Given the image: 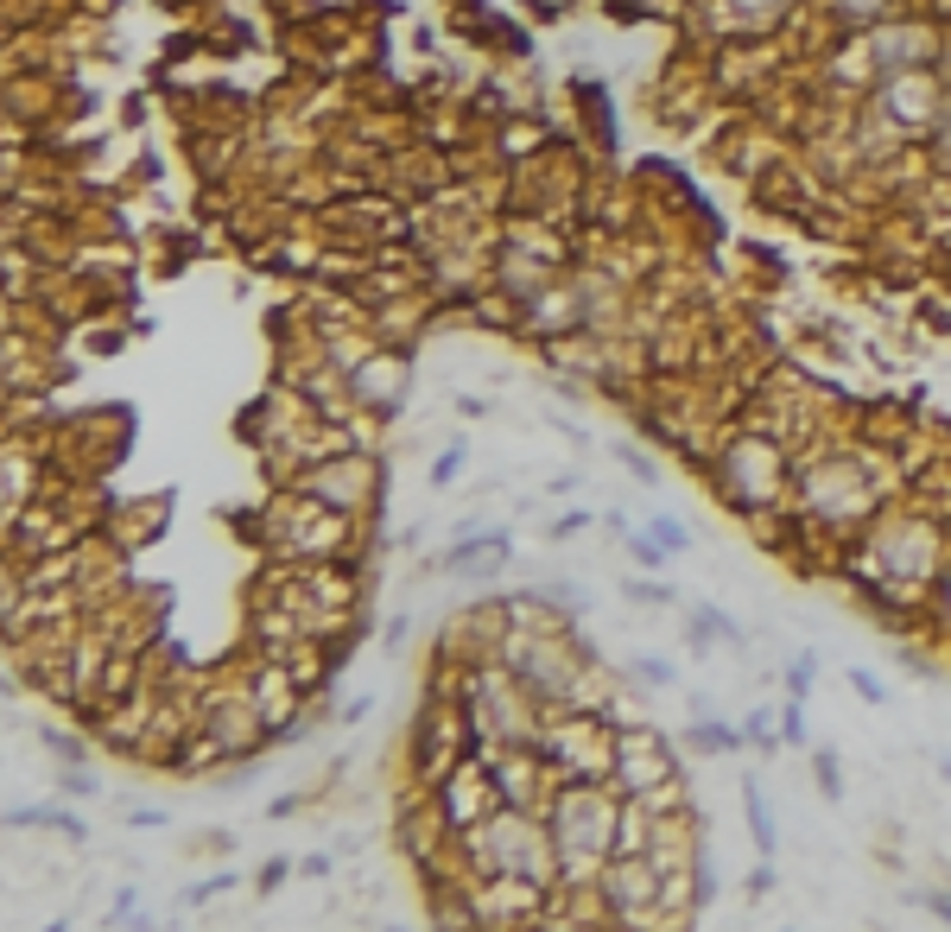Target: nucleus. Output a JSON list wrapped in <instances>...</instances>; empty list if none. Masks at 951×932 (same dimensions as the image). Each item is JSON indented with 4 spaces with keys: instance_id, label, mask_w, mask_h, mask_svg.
<instances>
[{
    "instance_id": "35",
    "label": "nucleus",
    "mask_w": 951,
    "mask_h": 932,
    "mask_svg": "<svg viewBox=\"0 0 951 932\" xmlns=\"http://www.w3.org/2000/svg\"><path fill=\"white\" fill-rule=\"evenodd\" d=\"M127 824H140V831H159V824H172L165 812H127Z\"/></svg>"
},
{
    "instance_id": "26",
    "label": "nucleus",
    "mask_w": 951,
    "mask_h": 932,
    "mask_svg": "<svg viewBox=\"0 0 951 932\" xmlns=\"http://www.w3.org/2000/svg\"><path fill=\"white\" fill-rule=\"evenodd\" d=\"M749 743L774 748V717H768V710H755V717H749Z\"/></svg>"
},
{
    "instance_id": "15",
    "label": "nucleus",
    "mask_w": 951,
    "mask_h": 932,
    "mask_svg": "<svg viewBox=\"0 0 951 932\" xmlns=\"http://www.w3.org/2000/svg\"><path fill=\"white\" fill-rule=\"evenodd\" d=\"M7 824H45V831H64V837L83 844V819H76V812H33V806H13Z\"/></svg>"
},
{
    "instance_id": "3",
    "label": "nucleus",
    "mask_w": 951,
    "mask_h": 932,
    "mask_svg": "<svg viewBox=\"0 0 951 932\" xmlns=\"http://www.w3.org/2000/svg\"><path fill=\"white\" fill-rule=\"evenodd\" d=\"M584 667L590 654L571 641H546V634H520L508 641V672L520 679V692L533 698V705H571L578 698V685H584Z\"/></svg>"
},
{
    "instance_id": "34",
    "label": "nucleus",
    "mask_w": 951,
    "mask_h": 932,
    "mask_svg": "<svg viewBox=\"0 0 951 932\" xmlns=\"http://www.w3.org/2000/svg\"><path fill=\"white\" fill-rule=\"evenodd\" d=\"M368 710H374V698H349V705H343V723H362Z\"/></svg>"
},
{
    "instance_id": "23",
    "label": "nucleus",
    "mask_w": 951,
    "mask_h": 932,
    "mask_svg": "<svg viewBox=\"0 0 951 932\" xmlns=\"http://www.w3.org/2000/svg\"><path fill=\"white\" fill-rule=\"evenodd\" d=\"M457 476H464V450H444V457H439V463H432V483H457Z\"/></svg>"
},
{
    "instance_id": "6",
    "label": "nucleus",
    "mask_w": 951,
    "mask_h": 932,
    "mask_svg": "<svg viewBox=\"0 0 951 932\" xmlns=\"http://www.w3.org/2000/svg\"><path fill=\"white\" fill-rule=\"evenodd\" d=\"M724 476H730V495L742 508H768L780 483H787V470H780V450L774 445H755V438H742V445L724 450Z\"/></svg>"
},
{
    "instance_id": "18",
    "label": "nucleus",
    "mask_w": 951,
    "mask_h": 932,
    "mask_svg": "<svg viewBox=\"0 0 951 932\" xmlns=\"http://www.w3.org/2000/svg\"><path fill=\"white\" fill-rule=\"evenodd\" d=\"M616 463H622L628 476H641V483H659L654 457H641V450H634V445H616Z\"/></svg>"
},
{
    "instance_id": "24",
    "label": "nucleus",
    "mask_w": 951,
    "mask_h": 932,
    "mask_svg": "<svg viewBox=\"0 0 951 932\" xmlns=\"http://www.w3.org/2000/svg\"><path fill=\"white\" fill-rule=\"evenodd\" d=\"M647 533H654L659 546H672V552H686V539H692V533H686V526H679V521H654V526H647Z\"/></svg>"
},
{
    "instance_id": "16",
    "label": "nucleus",
    "mask_w": 951,
    "mask_h": 932,
    "mask_svg": "<svg viewBox=\"0 0 951 932\" xmlns=\"http://www.w3.org/2000/svg\"><path fill=\"white\" fill-rule=\"evenodd\" d=\"M812 781H818V793L838 806L843 799V768H838V748H812Z\"/></svg>"
},
{
    "instance_id": "17",
    "label": "nucleus",
    "mask_w": 951,
    "mask_h": 932,
    "mask_svg": "<svg viewBox=\"0 0 951 932\" xmlns=\"http://www.w3.org/2000/svg\"><path fill=\"white\" fill-rule=\"evenodd\" d=\"M628 552H634V564H647V571H666V559H672V546H659L654 533H634Z\"/></svg>"
},
{
    "instance_id": "32",
    "label": "nucleus",
    "mask_w": 951,
    "mask_h": 932,
    "mask_svg": "<svg viewBox=\"0 0 951 932\" xmlns=\"http://www.w3.org/2000/svg\"><path fill=\"white\" fill-rule=\"evenodd\" d=\"M919 907H926L933 920H946V927H951V895H919Z\"/></svg>"
},
{
    "instance_id": "33",
    "label": "nucleus",
    "mask_w": 951,
    "mask_h": 932,
    "mask_svg": "<svg viewBox=\"0 0 951 932\" xmlns=\"http://www.w3.org/2000/svg\"><path fill=\"white\" fill-rule=\"evenodd\" d=\"M298 806H305V799H298V793H286V799H273V806H267V819H293Z\"/></svg>"
},
{
    "instance_id": "1",
    "label": "nucleus",
    "mask_w": 951,
    "mask_h": 932,
    "mask_svg": "<svg viewBox=\"0 0 951 932\" xmlns=\"http://www.w3.org/2000/svg\"><path fill=\"white\" fill-rule=\"evenodd\" d=\"M470 862L482 869V875H508V882H527V888L552 882V869H558V857H552V831H540L520 806H495L489 819L476 824L470 831Z\"/></svg>"
},
{
    "instance_id": "28",
    "label": "nucleus",
    "mask_w": 951,
    "mask_h": 932,
    "mask_svg": "<svg viewBox=\"0 0 951 932\" xmlns=\"http://www.w3.org/2000/svg\"><path fill=\"white\" fill-rule=\"evenodd\" d=\"M634 672H641L647 685H672V679H679V672L666 667V660H634Z\"/></svg>"
},
{
    "instance_id": "14",
    "label": "nucleus",
    "mask_w": 951,
    "mask_h": 932,
    "mask_svg": "<svg viewBox=\"0 0 951 932\" xmlns=\"http://www.w3.org/2000/svg\"><path fill=\"white\" fill-rule=\"evenodd\" d=\"M742 799H749V831H755V850H762V857H774V844H780V837H774V812H768V799H762V786L742 781Z\"/></svg>"
},
{
    "instance_id": "13",
    "label": "nucleus",
    "mask_w": 951,
    "mask_h": 932,
    "mask_svg": "<svg viewBox=\"0 0 951 932\" xmlns=\"http://www.w3.org/2000/svg\"><path fill=\"white\" fill-rule=\"evenodd\" d=\"M926 96H933L926 76H894V114H901V121H926V114H933Z\"/></svg>"
},
{
    "instance_id": "19",
    "label": "nucleus",
    "mask_w": 951,
    "mask_h": 932,
    "mask_svg": "<svg viewBox=\"0 0 951 932\" xmlns=\"http://www.w3.org/2000/svg\"><path fill=\"white\" fill-rule=\"evenodd\" d=\"M780 730H787V743H793V748H805V717H800V692H793V698L780 705Z\"/></svg>"
},
{
    "instance_id": "2",
    "label": "nucleus",
    "mask_w": 951,
    "mask_h": 932,
    "mask_svg": "<svg viewBox=\"0 0 951 932\" xmlns=\"http://www.w3.org/2000/svg\"><path fill=\"white\" fill-rule=\"evenodd\" d=\"M616 850V806L596 793V786H565L552 799V857L565 875H584L603 869Z\"/></svg>"
},
{
    "instance_id": "9",
    "label": "nucleus",
    "mask_w": 951,
    "mask_h": 932,
    "mask_svg": "<svg viewBox=\"0 0 951 932\" xmlns=\"http://www.w3.org/2000/svg\"><path fill=\"white\" fill-rule=\"evenodd\" d=\"M267 710H260V698H210V743L217 748H229V755H248V748L267 736Z\"/></svg>"
},
{
    "instance_id": "38",
    "label": "nucleus",
    "mask_w": 951,
    "mask_h": 932,
    "mask_svg": "<svg viewBox=\"0 0 951 932\" xmlns=\"http://www.w3.org/2000/svg\"><path fill=\"white\" fill-rule=\"evenodd\" d=\"M939 781H951V755H939Z\"/></svg>"
},
{
    "instance_id": "39",
    "label": "nucleus",
    "mask_w": 951,
    "mask_h": 932,
    "mask_svg": "<svg viewBox=\"0 0 951 932\" xmlns=\"http://www.w3.org/2000/svg\"><path fill=\"white\" fill-rule=\"evenodd\" d=\"M742 7H774V0H742Z\"/></svg>"
},
{
    "instance_id": "21",
    "label": "nucleus",
    "mask_w": 951,
    "mask_h": 932,
    "mask_svg": "<svg viewBox=\"0 0 951 932\" xmlns=\"http://www.w3.org/2000/svg\"><path fill=\"white\" fill-rule=\"evenodd\" d=\"M812 679H818V660L805 654V660H793V672H787V692H800V698H805V692H812Z\"/></svg>"
},
{
    "instance_id": "29",
    "label": "nucleus",
    "mask_w": 951,
    "mask_h": 932,
    "mask_svg": "<svg viewBox=\"0 0 951 932\" xmlns=\"http://www.w3.org/2000/svg\"><path fill=\"white\" fill-rule=\"evenodd\" d=\"M45 743L58 748V755H64V761H83V743H71V736H64V730H45Z\"/></svg>"
},
{
    "instance_id": "11",
    "label": "nucleus",
    "mask_w": 951,
    "mask_h": 932,
    "mask_svg": "<svg viewBox=\"0 0 951 932\" xmlns=\"http://www.w3.org/2000/svg\"><path fill=\"white\" fill-rule=\"evenodd\" d=\"M311 495H318V508H336V514L368 508V495H374V463H368V457H343V463H330L324 476H311Z\"/></svg>"
},
{
    "instance_id": "30",
    "label": "nucleus",
    "mask_w": 951,
    "mask_h": 932,
    "mask_svg": "<svg viewBox=\"0 0 951 932\" xmlns=\"http://www.w3.org/2000/svg\"><path fill=\"white\" fill-rule=\"evenodd\" d=\"M58 786H64V793H83V799L96 793V781H89V774H76V768H64V774H58Z\"/></svg>"
},
{
    "instance_id": "7",
    "label": "nucleus",
    "mask_w": 951,
    "mask_h": 932,
    "mask_svg": "<svg viewBox=\"0 0 951 932\" xmlns=\"http://www.w3.org/2000/svg\"><path fill=\"white\" fill-rule=\"evenodd\" d=\"M659 882H666V869H659L654 857H609L603 862V907H616L622 920H634V914H654L659 907Z\"/></svg>"
},
{
    "instance_id": "10",
    "label": "nucleus",
    "mask_w": 951,
    "mask_h": 932,
    "mask_svg": "<svg viewBox=\"0 0 951 932\" xmlns=\"http://www.w3.org/2000/svg\"><path fill=\"white\" fill-rule=\"evenodd\" d=\"M406 381H412V369H406L400 356H368V362H356V374H349V394H356L368 412H400Z\"/></svg>"
},
{
    "instance_id": "12",
    "label": "nucleus",
    "mask_w": 951,
    "mask_h": 932,
    "mask_svg": "<svg viewBox=\"0 0 951 932\" xmlns=\"http://www.w3.org/2000/svg\"><path fill=\"white\" fill-rule=\"evenodd\" d=\"M876 58H881V64H894V71H907V64H919V58H926V33H919V26H901V33H881Z\"/></svg>"
},
{
    "instance_id": "4",
    "label": "nucleus",
    "mask_w": 951,
    "mask_h": 932,
    "mask_svg": "<svg viewBox=\"0 0 951 932\" xmlns=\"http://www.w3.org/2000/svg\"><path fill=\"white\" fill-rule=\"evenodd\" d=\"M876 564L888 577H901V584H926L933 571H939V533L914 514H901V521H888L876 533Z\"/></svg>"
},
{
    "instance_id": "5",
    "label": "nucleus",
    "mask_w": 951,
    "mask_h": 932,
    "mask_svg": "<svg viewBox=\"0 0 951 932\" xmlns=\"http://www.w3.org/2000/svg\"><path fill=\"white\" fill-rule=\"evenodd\" d=\"M609 755H616V774H622V786L634 793V799H647V793H659V786H672V755H666V743H659L654 730L641 723V730H622L616 743H609Z\"/></svg>"
},
{
    "instance_id": "36",
    "label": "nucleus",
    "mask_w": 951,
    "mask_h": 932,
    "mask_svg": "<svg viewBox=\"0 0 951 932\" xmlns=\"http://www.w3.org/2000/svg\"><path fill=\"white\" fill-rule=\"evenodd\" d=\"M457 412H464V419H482V412H489V400H476V394H464V400H457Z\"/></svg>"
},
{
    "instance_id": "22",
    "label": "nucleus",
    "mask_w": 951,
    "mask_h": 932,
    "mask_svg": "<svg viewBox=\"0 0 951 932\" xmlns=\"http://www.w3.org/2000/svg\"><path fill=\"white\" fill-rule=\"evenodd\" d=\"M622 591H628L634 602H647V609H659V602H672V591H666V584H634V577H628Z\"/></svg>"
},
{
    "instance_id": "31",
    "label": "nucleus",
    "mask_w": 951,
    "mask_h": 932,
    "mask_svg": "<svg viewBox=\"0 0 951 932\" xmlns=\"http://www.w3.org/2000/svg\"><path fill=\"white\" fill-rule=\"evenodd\" d=\"M134 920H140V907H134V895H121L114 914H109V927H134Z\"/></svg>"
},
{
    "instance_id": "27",
    "label": "nucleus",
    "mask_w": 951,
    "mask_h": 932,
    "mask_svg": "<svg viewBox=\"0 0 951 932\" xmlns=\"http://www.w3.org/2000/svg\"><path fill=\"white\" fill-rule=\"evenodd\" d=\"M286 875H293V862H267V869L255 875V888H260V895H273V888H280Z\"/></svg>"
},
{
    "instance_id": "25",
    "label": "nucleus",
    "mask_w": 951,
    "mask_h": 932,
    "mask_svg": "<svg viewBox=\"0 0 951 932\" xmlns=\"http://www.w3.org/2000/svg\"><path fill=\"white\" fill-rule=\"evenodd\" d=\"M850 685H856V692H863L869 705H888V692H881V679H876V672H863V667H856V672H850Z\"/></svg>"
},
{
    "instance_id": "8",
    "label": "nucleus",
    "mask_w": 951,
    "mask_h": 932,
    "mask_svg": "<svg viewBox=\"0 0 951 932\" xmlns=\"http://www.w3.org/2000/svg\"><path fill=\"white\" fill-rule=\"evenodd\" d=\"M805 501H812L818 521H856L869 508V483L856 476V463H825V470H812Z\"/></svg>"
},
{
    "instance_id": "37",
    "label": "nucleus",
    "mask_w": 951,
    "mask_h": 932,
    "mask_svg": "<svg viewBox=\"0 0 951 932\" xmlns=\"http://www.w3.org/2000/svg\"><path fill=\"white\" fill-rule=\"evenodd\" d=\"M939 134H946V147H951V102L939 109Z\"/></svg>"
},
{
    "instance_id": "20",
    "label": "nucleus",
    "mask_w": 951,
    "mask_h": 932,
    "mask_svg": "<svg viewBox=\"0 0 951 932\" xmlns=\"http://www.w3.org/2000/svg\"><path fill=\"white\" fill-rule=\"evenodd\" d=\"M229 888H235V875H210V882H197V888H190V895H184V900H190V907H203V900L229 895Z\"/></svg>"
}]
</instances>
